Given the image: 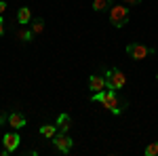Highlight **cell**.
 I'll return each instance as SVG.
<instances>
[{"mask_svg":"<svg viewBox=\"0 0 158 156\" xmlns=\"http://www.w3.org/2000/svg\"><path fill=\"white\" fill-rule=\"evenodd\" d=\"M30 30L34 32V36H36V34H40V32L44 30V19H42V17H36V19H32V21H30Z\"/></svg>","mask_w":158,"mask_h":156,"instance_id":"cell-11","label":"cell"},{"mask_svg":"<svg viewBox=\"0 0 158 156\" xmlns=\"http://www.w3.org/2000/svg\"><path fill=\"white\" fill-rule=\"evenodd\" d=\"M108 6H112V0H93V11L101 13V11H106Z\"/></svg>","mask_w":158,"mask_h":156,"instance_id":"cell-13","label":"cell"},{"mask_svg":"<svg viewBox=\"0 0 158 156\" xmlns=\"http://www.w3.org/2000/svg\"><path fill=\"white\" fill-rule=\"evenodd\" d=\"M9 124H11L13 129H23L25 127V116L21 112H11V114H9Z\"/></svg>","mask_w":158,"mask_h":156,"instance_id":"cell-8","label":"cell"},{"mask_svg":"<svg viewBox=\"0 0 158 156\" xmlns=\"http://www.w3.org/2000/svg\"><path fill=\"white\" fill-rule=\"evenodd\" d=\"M110 23L114 27H124L129 23V6L122 4H112L110 6Z\"/></svg>","mask_w":158,"mask_h":156,"instance_id":"cell-2","label":"cell"},{"mask_svg":"<svg viewBox=\"0 0 158 156\" xmlns=\"http://www.w3.org/2000/svg\"><path fill=\"white\" fill-rule=\"evenodd\" d=\"M124 4H141V0H122Z\"/></svg>","mask_w":158,"mask_h":156,"instance_id":"cell-18","label":"cell"},{"mask_svg":"<svg viewBox=\"0 0 158 156\" xmlns=\"http://www.w3.org/2000/svg\"><path fill=\"white\" fill-rule=\"evenodd\" d=\"M156 80H158V76H156Z\"/></svg>","mask_w":158,"mask_h":156,"instance_id":"cell-20","label":"cell"},{"mask_svg":"<svg viewBox=\"0 0 158 156\" xmlns=\"http://www.w3.org/2000/svg\"><path fill=\"white\" fill-rule=\"evenodd\" d=\"M106 82H108V89H114V91H120L122 86L127 84V76L122 70L114 68V70H108L106 72Z\"/></svg>","mask_w":158,"mask_h":156,"instance_id":"cell-3","label":"cell"},{"mask_svg":"<svg viewBox=\"0 0 158 156\" xmlns=\"http://www.w3.org/2000/svg\"><path fill=\"white\" fill-rule=\"evenodd\" d=\"M106 86H108V82H106V76L93 74V76L89 78V89H91L93 93H99V91H103Z\"/></svg>","mask_w":158,"mask_h":156,"instance_id":"cell-7","label":"cell"},{"mask_svg":"<svg viewBox=\"0 0 158 156\" xmlns=\"http://www.w3.org/2000/svg\"><path fill=\"white\" fill-rule=\"evenodd\" d=\"M0 36H4V19L0 17Z\"/></svg>","mask_w":158,"mask_h":156,"instance_id":"cell-17","label":"cell"},{"mask_svg":"<svg viewBox=\"0 0 158 156\" xmlns=\"http://www.w3.org/2000/svg\"><path fill=\"white\" fill-rule=\"evenodd\" d=\"M21 141V137H19V133H4V137H2V144H4V150L6 152H15L17 150V145Z\"/></svg>","mask_w":158,"mask_h":156,"instance_id":"cell-6","label":"cell"},{"mask_svg":"<svg viewBox=\"0 0 158 156\" xmlns=\"http://www.w3.org/2000/svg\"><path fill=\"white\" fill-rule=\"evenodd\" d=\"M91 101H99V103H101L103 108H108L112 114H120L122 108H127V103L118 99V95H116L114 89H110V91L103 89V91H99V93H93Z\"/></svg>","mask_w":158,"mask_h":156,"instance_id":"cell-1","label":"cell"},{"mask_svg":"<svg viewBox=\"0 0 158 156\" xmlns=\"http://www.w3.org/2000/svg\"><path fill=\"white\" fill-rule=\"evenodd\" d=\"M146 156H158V144H150L146 148Z\"/></svg>","mask_w":158,"mask_h":156,"instance_id":"cell-15","label":"cell"},{"mask_svg":"<svg viewBox=\"0 0 158 156\" xmlns=\"http://www.w3.org/2000/svg\"><path fill=\"white\" fill-rule=\"evenodd\" d=\"M4 13H6V2H4V0H0V17H2Z\"/></svg>","mask_w":158,"mask_h":156,"instance_id":"cell-16","label":"cell"},{"mask_svg":"<svg viewBox=\"0 0 158 156\" xmlns=\"http://www.w3.org/2000/svg\"><path fill=\"white\" fill-rule=\"evenodd\" d=\"M127 55L131 57V59H146L148 55H154V48L146 47V44H139V42H131V44H127Z\"/></svg>","mask_w":158,"mask_h":156,"instance_id":"cell-4","label":"cell"},{"mask_svg":"<svg viewBox=\"0 0 158 156\" xmlns=\"http://www.w3.org/2000/svg\"><path fill=\"white\" fill-rule=\"evenodd\" d=\"M55 133H57V124H44V127H40V135H42V137L53 139Z\"/></svg>","mask_w":158,"mask_h":156,"instance_id":"cell-12","label":"cell"},{"mask_svg":"<svg viewBox=\"0 0 158 156\" xmlns=\"http://www.w3.org/2000/svg\"><path fill=\"white\" fill-rule=\"evenodd\" d=\"M17 21H19L21 25H25V23H30V21H32V13H30L27 6H21V9L17 11Z\"/></svg>","mask_w":158,"mask_h":156,"instance_id":"cell-10","label":"cell"},{"mask_svg":"<svg viewBox=\"0 0 158 156\" xmlns=\"http://www.w3.org/2000/svg\"><path fill=\"white\" fill-rule=\"evenodd\" d=\"M4 120H6V114H4V112H0V124H4Z\"/></svg>","mask_w":158,"mask_h":156,"instance_id":"cell-19","label":"cell"},{"mask_svg":"<svg viewBox=\"0 0 158 156\" xmlns=\"http://www.w3.org/2000/svg\"><path fill=\"white\" fill-rule=\"evenodd\" d=\"M70 127H72V116H70V114H59V118H57V131L68 133Z\"/></svg>","mask_w":158,"mask_h":156,"instance_id":"cell-9","label":"cell"},{"mask_svg":"<svg viewBox=\"0 0 158 156\" xmlns=\"http://www.w3.org/2000/svg\"><path fill=\"white\" fill-rule=\"evenodd\" d=\"M53 144H55V148L59 150V152H63V154H70V150H72L74 145V139L68 135V133H55L53 135Z\"/></svg>","mask_w":158,"mask_h":156,"instance_id":"cell-5","label":"cell"},{"mask_svg":"<svg viewBox=\"0 0 158 156\" xmlns=\"http://www.w3.org/2000/svg\"><path fill=\"white\" fill-rule=\"evenodd\" d=\"M19 38H21L23 42H30V40L34 38V32H32V30H21V32H19Z\"/></svg>","mask_w":158,"mask_h":156,"instance_id":"cell-14","label":"cell"}]
</instances>
